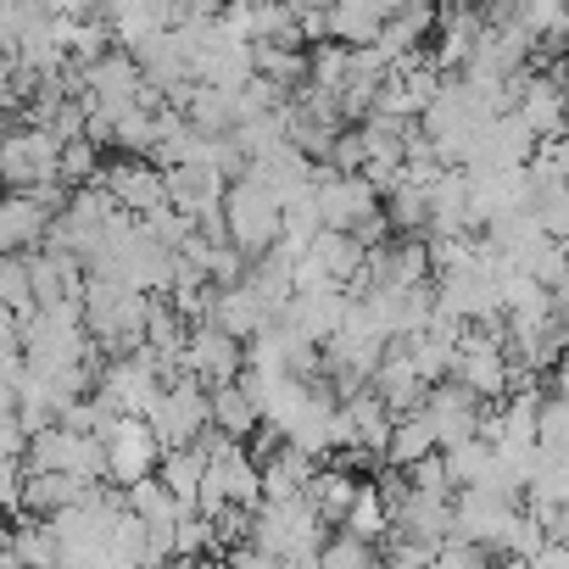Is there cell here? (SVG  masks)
<instances>
[{
	"mask_svg": "<svg viewBox=\"0 0 569 569\" xmlns=\"http://www.w3.org/2000/svg\"><path fill=\"white\" fill-rule=\"evenodd\" d=\"M325 519L308 508V497L297 502H262L251 513V547H262L273 563H291V569H319L325 552Z\"/></svg>",
	"mask_w": 569,
	"mask_h": 569,
	"instance_id": "1",
	"label": "cell"
},
{
	"mask_svg": "<svg viewBox=\"0 0 569 569\" xmlns=\"http://www.w3.org/2000/svg\"><path fill=\"white\" fill-rule=\"evenodd\" d=\"M279 218H284V207H279V196L262 184V179H234L229 190H223V240L246 257V262H257L262 251H273L279 246Z\"/></svg>",
	"mask_w": 569,
	"mask_h": 569,
	"instance_id": "2",
	"label": "cell"
},
{
	"mask_svg": "<svg viewBox=\"0 0 569 569\" xmlns=\"http://www.w3.org/2000/svg\"><path fill=\"white\" fill-rule=\"evenodd\" d=\"M57 162H62V140H51L46 129H7L0 134V184H12V196H40L57 190Z\"/></svg>",
	"mask_w": 569,
	"mask_h": 569,
	"instance_id": "3",
	"label": "cell"
},
{
	"mask_svg": "<svg viewBox=\"0 0 569 569\" xmlns=\"http://www.w3.org/2000/svg\"><path fill=\"white\" fill-rule=\"evenodd\" d=\"M146 425H151V436H157V447H162V452L196 447V441L212 430V391L179 375V380L162 391V402L146 413Z\"/></svg>",
	"mask_w": 569,
	"mask_h": 569,
	"instance_id": "4",
	"label": "cell"
},
{
	"mask_svg": "<svg viewBox=\"0 0 569 569\" xmlns=\"http://www.w3.org/2000/svg\"><path fill=\"white\" fill-rule=\"evenodd\" d=\"M313 201H319L325 229H336V234H352V229H363L369 218H380V212H386L380 190H375L363 173H330V168H319Z\"/></svg>",
	"mask_w": 569,
	"mask_h": 569,
	"instance_id": "5",
	"label": "cell"
},
{
	"mask_svg": "<svg viewBox=\"0 0 569 569\" xmlns=\"http://www.w3.org/2000/svg\"><path fill=\"white\" fill-rule=\"evenodd\" d=\"M246 375V347L229 341L223 330L212 325H190V341H184V380L207 386V391H223V386H240Z\"/></svg>",
	"mask_w": 569,
	"mask_h": 569,
	"instance_id": "6",
	"label": "cell"
},
{
	"mask_svg": "<svg viewBox=\"0 0 569 569\" xmlns=\"http://www.w3.org/2000/svg\"><path fill=\"white\" fill-rule=\"evenodd\" d=\"M101 447H107V480H118L123 491L140 486V480H157L162 447H157V436H151L146 419H118Z\"/></svg>",
	"mask_w": 569,
	"mask_h": 569,
	"instance_id": "7",
	"label": "cell"
},
{
	"mask_svg": "<svg viewBox=\"0 0 569 569\" xmlns=\"http://www.w3.org/2000/svg\"><path fill=\"white\" fill-rule=\"evenodd\" d=\"M101 190H107L112 207L129 212L134 223L151 218L157 207H168V179H162V168H157V162H140V157H123V162L101 168Z\"/></svg>",
	"mask_w": 569,
	"mask_h": 569,
	"instance_id": "8",
	"label": "cell"
},
{
	"mask_svg": "<svg viewBox=\"0 0 569 569\" xmlns=\"http://www.w3.org/2000/svg\"><path fill=\"white\" fill-rule=\"evenodd\" d=\"M425 419H430V430H436V447L452 452V447H463V441H480L486 408H480L458 380H441V386H430V397H425Z\"/></svg>",
	"mask_w": 569,
	"mask_h": 569,
	"instance_id": "9",
	"label": "cell"
},
{
	"mask_svg": "<svg viewBox=\"0 0 569 569\" xmlns=\"http://www.w3.org/2000/svg\"><path fill=\"white\" fill-rule=\"evenodd\" d=\"M168 179V207L179 212V218H190L196 229H218V218H223V179L207 168V162H190V168H173V173H162Z\"/></svg>",
	"mask_w": 569,
	"mask_h": 569,
	"instance_id": "10",
	"label": "cell"
},
{
	"mask_svg": "<svg viewBox=\"0 0 569 569\" xmlns=\"http://www.w3.org/2000/svg\"><path fill=\"white\" fill-rule=\"evenodd\" d=\"M257 463H262V502H297L319 480V458H308L291 441H273Z\"/></svg>",
	"mask_w": 569,
	"mask_h": 569,
	"instance_id": "11",
	"label": "cell"
},
{
	"mask_svg": "<svg viewBox=\"0 0 569 569\" xmlns=\"http://www.w3.org/2000/svg\"><path fill=\"white\" fill-rule=\"evenodd\" d=\"M380 402H386V413L391 419H408V413H425V397H430V386L419 380V369L408 363V352H402V341L380 358V369H375V386H369Z\"/></svg>",
	"mask_w": 569,
	"mask_h": 569,
	"instance_id": "12",
	"label": "cell"
},
{
	"mask_svg": "<svg viewBox=\"0 0 569 569\" xmlns=\"http://www.w3.org/2000/svg\"><path fill=\"white\" fill-rule=\"evenodd\" d=\"M207 325L212 330H223L229 341H240V347H251L268 325H273V313L246 291V279L234 284V291H212V308H207Z\"/></svg>",
	"mask_w": 569,
	"mask_h": 569,
	"instance_id": "13",
	"label": "cell"
},
{
	"mask_svg": "<svg viewBox=\"0 0 569 569\" xmlns=\"http://www.w3.org/2000/svg\"><path fill=\"white\" fill-rule=\"evenodd\" d=\"M425 229L430 234H469V173L447 168L436 190L425 196Z\"/></svg>",
	"mask_w": 569,
	"mask_h": 569,
	"instance_id": "14",
	"label": "cell"
},
{
	"mask_svg": "<svg viewBox=\"0 0 569 569\" xmlns=\"http://www.w3.org/2000/svg\"><path fill=\"white\" fill-rule=\"evenodd\" d=\"M157 480L168 486V497H173L184 513H196V502H201V480H207V441L179 447V452H162Z\"/></svg>",
	"mask_w": 569,
	"mask_h": 569,
	"instance_id": "15",
	"label": "cell"
},
{
	"mask_svg": "<svg viewBox=\"0 0 569 569\" xmlns=\"http://www.w3.org/2000/svg\"><path fill=\"white\" fill-rule=\"evenodd\" d=\"M397 7H375V0H358V7H330V46H347V51H369L386 23H391Z\"/></svg>",
	"mask_w": 569,
	"mask_h": 569,
	"instance_id": "16",
	"label": "cell"
},
{
	"mask_svg": "<svg viewBox=\"0 0 569 569\" xmlns=\"http://www.w3.org/2000/svg\"><path fill=\"white\" fill-rule=\"evenodd\" d=\"M251 73H257V84H268V90H308V57L297 51V46H257L251 51Z\"/></svg>",
	"mask_w": 569,
	"mask_h": 569,
	"instance_id": "17",
	"label": "cell"
},
{
	"mask_svg": "<svg viewBox=\"0 0 569 569\" xmlns=\"http://www.w3.org/2000/svg\"><path fill=\"white\" fill-rule=\"evenodd\" d=\"M257 425H262V413H257V397H251L246 386H223V391H212V436H223V441H246Z\"/></svg>",
	"mask_w": 569,
	"mask_h": 569,
	"instance_id": "18",
	"label": "cell"
},
{
	"mask_svg": "<svg viewBox=\"0 0 569 569\" xmlns=\"http://www.w3.org/2000/svg\"><path fill=\"white\" fill-rule=\"evenodd\" d=\"M441 447H436V430H430V419L425 413H408V419H397L391 425V447H386V463L391 469H413V463H425V458H436Z\"/></svg>",
	"mask_w": 569,
	"mask_h": 569,
	"instance_id": "19",
	"label": "cell"
},
{
	"mask_svg": "<svg viewBox=\"0 0 569 569\" xmlns=\"http://www.w3.org/2000/svg\"><path fill=\"white\" fill-rule=\"evenodd\" d=\"M352 497H358V480H352V469H319V480L308 486V508L325 519V525H347V513H352Z\"/></svg>",
	"mask_w": 569,
	"mask_h": 569,
	"instance_id": "20",
	"label": "cell"
},
{
	"mask_svg": "<svg viewBox=\"0 0 569 569\" xmlns=\"http://www.w3.org/2000/svg\"><path fill=\"white\" fill-rule=\"evenodd\" d=\"M347 536H358V541H386L391 536V508H386V497H380V486L369 480V486H358V497H352V513H347V525H341Z\"/></svg>",
	"mask_w": 569,
	"mask_h": 569,
	"instance_id": "21",
	"label": "cell"
},
{
	"mask_svg": "<svg viewBox=\"0 0 569 569\" xmlns=\"http://www.w3.org/2000/svg\"><path fill=\"white\" fill-rule=\"evenodd\" d=\"M441 458H447L452 491H469V486H475V480L491 469V458H497V452H491L486 441H463V447H452V452H441Z\"/></svg>",
	"mask_w": 569,
	"mask_h": 569,
	"instance_id": "22",
	"label": "cell"
},
{
	"mask_svg": "<svg viewBox=\"0 0 569 569\" xmlns=\"http://www.w3.org/2000/svg\"><path fill=\"white\" fill-rule=\"evenodd\" d=\"M57 179H62V190L68 184H84V179H101V146L96 140H68L62 146V162H57Z\"/></svg>",
	"mask_w": 569,
	"mask_h": 569,
	"instance_id": "23",
	"label": "cell"
},
{
	"mask_svg": "<svg viewBox=\"0 0 569 569\" xmlns=\"http://www.w3.org/2000/svg\"><path fill=\"white\" fill-rule=\"evenodd\" d=\"M380 558H375V547L369 541H358V536H330L325 541V552H319V569H375Z\"/></svg>",
	"mask_w": 569,
	"mask_h": 569,
	"instance_id": "24",
	"label": "cell"
},
{
	"mask_svg": "<svg viewBox=\"0 0 569 569\" xmlns=\"http://www.w3.org/2000/svg\"><path fill=\"white\" fill-rule=\"evenodd\" d=\"M541 452L569 458V397H541Z\"/></svg>",
	"mask_w": 569,
	"mask_h": 569,
	"instance_id": "25",
	"label": "cell"
},
{
	"mask_svg": "<svg viewBox=\"0 0 569 569\" xmlns=\"http://www.w3.org/2000/svg\"><path fill=\"white\" fill-rule=\"evenodd\" d=\"M408 486H413L419 497H452V475H447V458L436 452V458L413 463V469H408Z\"/></svg>",
	"mask_w": 569,
	"mask_h": 569,
	"instance_id": "26",
	"label": "cell"
},
{
	"mask_svg": "<svg viewBox=\"0 0 569 569\" xmlns=\"http://www.w3.org/2000/svg\"><path fill=\"white\" fill-rule=\"evenodd\" d=\"M229 569H279L262 547H251V541H240V547H229Z\"/></svg>",
	"mask_w": 569,
	"mask_h": 569,
	"instance_id": "27",
	"label": "cell"
},
{
	"mask_svg": "<svg viewBox=\"0 0 569 569\" xmlns=\"http://www.w3.org/2000/svg\"><path fill=\"white\" fill-rule=\"evenodd\" d=\"M552 397H569V391H552Z\"/></svg>",
	"mask_w": 569,
	"mask_h": 569,
	"instance_id": "28",
	"label": "cell"
},
{
	"mask_svg": "<svg viewBox=\"0 0 569 569\" xmlns=\"http://www.w3.org/2000/svg\"><path fill=\"white\" fill-rule=\"evenodd\" d=\"M279 569H291V563H279Z\"/></svg>",
	"mask_w": 569,
	"mask_h": 569,
	"instance_id": "29",
	"label": "cell"
}]
</instances>
